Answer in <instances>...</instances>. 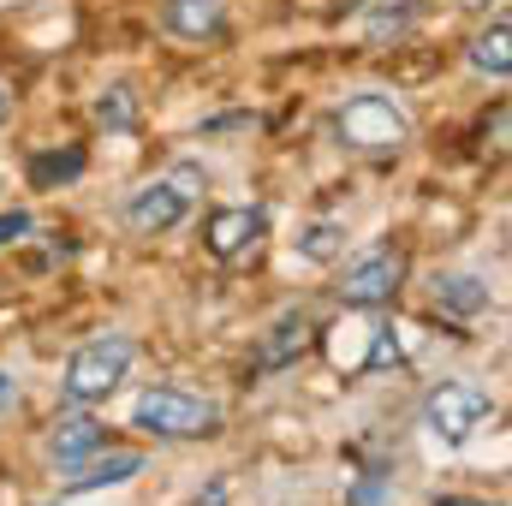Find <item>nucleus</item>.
I'll return each instance as SVG.
<instances>
[{
    "label": "nucleus",
    "instance_id": "f257e3e1",
    "mask_svg": "<svg viewBox=\"0 0 512 506\" xmlns=\"http://www.w3.org/2000/svg\"><path fill=\"white\" fill-rule=\"evenodd\" d=\"M131 429L155 435V441H197V435H221V405L191 393V387H149L131 405Z\"/></svg>",
    "mask_w": 512,
    "mask_h": 506
},
{
    "label": "nucleus",
    "instance_id": "f03ea898",
    "mask_svg": "<svg viewBox=\"0 0 512 506\" xmlns=\"http://www.w3.org/2000/svg\"><path fill=\"white\" fill-rule=\"evenodd\" d=\"M131 358H137V346H131L126 334H96V340H84V346L72 352V364H66V381H60L66 405H96V399H108V393L126 381Z\"/></svg>",
    "mask_w": 512,
    "mask_h": 506
},
{
    "label": "nucleus",
    "instance_id": "7ed1b4c3",
    "mask_svg": "<svg viewBox=\"0 0 512 506\" xmlns=\"http://www.w3.org/2000/svg\"><path fill=\"white\" fill-rule=\"evenodd\" d=\"M334 131H340L346 149L387 155V149H399V143L411 137V114H405L393 96H382V90H364V96H352V102L334 114Z\"/></svg>",
    "mask_w": 512,
    "mask_h": 506
},
{
    "label": "nucleus",
    "instance_id": "20e7f679",
    "mask_svg": "<svg viewBox=\"0 0 512 506\" xmlns=\"http://www.w3.org/2000/svg\"><path fill=\"white\" fill-rule=\"evenodd\" d=\"M489 417H495V399H489V387H477V381H441V387H429V399H423V429H429L441 447H465Z\"/></svg>",
    "mask_w": 512,
    "mask_h": 506
},
{
    "label": "nucleus",
    "instance_id": "39448f33",
    "mask_svg": "<svg viewBox=\"0 0 512 506\" xmlns=\"http://www.w3.org/2000/svg\"><path fill=\"white\" fill-rule=\"evenodd\" d=\"M197 185H203V173H197V167H173V173H161V179L137 185V191L126 197V221L137 227V233H173V227L191 215Z\"/></svg>",
    "mask_w": 512,
    "mask_h": 506
},
{
    "label": "nucleus",
    "instance_id": "423d86ee",
    "mask_svg": "<svg viewBox=\"0 0 512 506\" xmlns=\"http://www.w3.org/2000/svg\"><path fill=\"white\" fill-rule=\"evenodd\" d=\"M399 286H405V256L376 251V256H364V262H352V268L340 274V304L376 310V304H393V298H399Z\"/></svg>",
    "mask_w": 512,
    "mask_h": 506
},
{
    "label": "nucleus",
    "instance_id": "0eeeda50",
    "mask_svg": "<svg viewBox=\"0 0 512 506\" xmlns=\"http://www.w3.org/2000/svg\"><path fill=\"white\" fill-rule=\"evenodd\" d=\"M268 233V215L262 209H215L209 215V256H221V262H233V256L256 251V239Z\"/></svg>",
    "mask_w": 512,
    "mask_h": 506
},
{
    "label": "nucleus",
    "instance_id": "6e6552de",
    "mask_svg": "<svg viewBox=\"0 0 512 506\" xmlns=\"http://www.w3.org/2000/svg\"><path fill=\"white\" fill-rule=\"evenodd\" d=\"M227 24V0H161V30L179 42H209Z\"/></svg>",
    "mask_w": 512,
    "mask_h": 506
},
{
    "label": "nucleus",
    "instance_id": "1a4fd4ad",
    "mask_svg": "<svg viewBox=\"0 0 512 506\" xmlns=\"http://www.w3.org/2000/svg\"><path fill=\"white\" fill-rule=\"evenodd\" d=\"M143 471V453H90L84 465H72V477H66V489L72 495H90V489H120Z\"/></svg>",
    "mask_w": 512,
    "mask_h": 506
},
{
    "label": "nucleus",
    "instance_id": "9d476101",
    "mask_svg": "<svg viewBox=\"0 0 512 506\" xmlns=\"http://www.w3.org/2000/svg\"><path fill=\"white\" fill-rule=\"evenodd\" d=\"M310 316H280L274 328H268V340L256 346V370H286V364H298L304 352H310Z\"/></svg>",
    "mask_w": 512,
    "mask_h": 506
},
{
    "label": "nucleus",
    "instance_id": "9b49d317",
    "mask_svg": "<svg viewBox=\"0 0 512 506\" xmlns=\"http://www.w3.org/2000/svg\"><path fill=\"white\" fill-rule=\"evenodd\" d=\"M102 441H108V435H102V423L78 411V417H60V423H54V435H48V453H54V459L72 471V465H84L90 453H102Z\"/></svg>",
    "mask_w": 512,
    "mask_h": 506
},
{
    "label": "nucleus",
    "instance_id": "f8f14e48",
    "mask_svg": "<svg viewBox=\"0 0 512 506\" xmlns=\"http://www.w3.org/2000/svg\"><path fill=\"white\" fill-rule=\"evenodd\" d=\"M471 66H477L483 78H507L512 72V24L507 18H495L489 30L471 36Z\"/></svg>",
    "mask_w": 512,
    "mask_h": 506
},
{
    "label": "nucleus",
    "instance_id": "ddd939ff",
    "mask_svg": "<svg viewBox=\"0 0 512 506\" xmlns=\"http://www.w3.org/2000/svg\"><path fill=\"white\" fill-rule=\"evenodd\" d=\"M435 304H447V310H459V316H477V310L489 304V286H483L477 274H435Z\"/></svg>",
    "mask_w": 512,
    "mask_h": 506
},
{
    "label": "nucleus",
    "instance_id": "4468645a",
    "mask_svg": "<svg viewBox=\"0 0 512 506\" xmlns=\"http://www.w3.org/2000/svg\"><path fill=\"white\" fill-rule=\"evenodd\" d=\"M96 120L114 131L137 126V96H131V84H114V90H102V102H96Z\"/></svg>",
    "mask_w": 512,
    "mask_h": 506
},
{
    "label": "nucleus",
    "instance_id": "2eb2a0df",
    "mask_svg": "<svg viewBox=\"0 0 512 506\" xmlns=\"http://www.w3.org/2000/svg\"><path fill=\"white\" fill-rule=\"evenodd\" d=\"M78 173H84V149H66V155H36V161H30V179H36V185L78 179Z\"/></svg>",
    "mask_w": 512,
    "mask_h": 506
},
{
    "label": "nucleus",
    "instance_id": "dca6fc26",
    "mask_svg": "<svg viewBox=\"0 0 512 506\" xmlns=\"http://www.w3.org/2000/svg\"><path fill=\"white\" fill-rule=\"evenodd\" d=\"M340 245H346V233H340L334 221H322V227H310V233L298 239V256H304V262H334Z\"/></svg>",
    "mask_w": 512,
    "mask_h": 506
},
{
    "label": "nucleus",
    "instance_id": "f3484780",
    "mask_svg": "<svg viewBox=\"0 0 512 506\" xmlns=\"http://www.w3.org/2000/svg\"><path fill=\"white\" fill-rule=\"evenodd\" d=\"M346 506H393V477H358L346 489Z\"/></svg>",
    "mask_w": 512,
    "mask_h": 506
},
{
    "label": "nucleus",
    "instance_id": "a211bd4d",
    "mask_svg": "<svg viewBox=\"0 0 512 506\" xmlns=\"http://www.w3.org/2000/svg\"><path fill=\"white\" fill-rule=\"evenodd\" d=\"M30 227H36V221H30L24 209H6V215H0V251H6V245H18Z\"/></svg>",
    "mask_w": 512,
    "mask_h": 506
},
{
    "label": "nucleus",
    "instance_id": "6ab92c4d",
    "mask_svg": "<svg viewBox=\"0 0 512 506\" xmlns=\"http://www.w3.org/2000/svg\"><path fill=\"white\" fill-rule=\"evenodd\" d=\"M12 399H18V376H12V370H0V411H6Z\"/></svg>",
    "mask_w": 512,
    "mask_h": 506
},
{
    "label": "nucleus",
    "instance_id": "aec40b11",
    "mask_svg": "<svg viewBox=\"0 0 512 506\" xmlns=\"http://www.w3.org/2000/svg\"><path fill=\"white\" fill-rule=\"evenodd\" d=\"M435 506H489V501H465V495H441Z\"/></svg>",
    "mask_w": 512,
    "mask_h": 506
},
{
    "label": "nucleus",
    "instance_id": "412c9836",
    "mask_svg": "<svg viewBox=\"0 0 512 506\" xmlns=\"http://www.w3.org/2000/svg\"><path fill=\"white\" fill-rule=\"evenodd\" d=\"M0 120H6V90H0Z\"/></svg>",
    "mask_w": 512,
    "mask_h": 506
},
{
    "label": "nucleus",
    "instance_id": "4be33fe9",
    "mask_svg": "<svg viewBox=\"0 0 512 506\" xmlns=\"http://www.w3.org/2000/svg\"><path fill=\"white\" fill-rule=\"evenodd\" d=\"M465 6H489V0H465Z\"/></svg>",
    "mask_w": 512,
    "mask_h": 506
},
{
    "label": "nucleus",
    "instance_id": "5701e85b",
    "mask_svg": "<svg viewBox=\"0 0 512 506\" xmlns=\"http://www.w3.org/2000/svg\"><path fill=\"white\" fill-rule=\"evenodd\" d=\"M340 6H364V0H340Z\"/></svg>",
    "mask_w": 512,
    "mask_h": 506
}]
</instances>
